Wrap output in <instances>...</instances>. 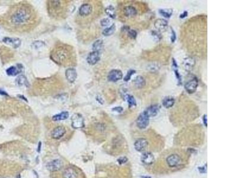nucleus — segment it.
Masks as SVG:
<instances>
[{
    "label": "nucleus",
    "mask_w": 237,
    "mask_h": 178,
    "mask_svg": "<svg viewBox=\"0 0 237 178\" xmlns=\"http://www.w3.org/2000/svg\"><path fill=\"white\" fill-rule=\"evenodd\" d=\"M37 13L27 3L16 4L0 17V25L11 32L23 33L29 31L37 25Z\"/></svg>",
    "instance_id": "obj_1"
},
{
    "label": "nucleus",
    "mask_w": 237,
    "mask_h": 178,
    "mask_svg": "<svg viewBox=\"0 0 237 178\" xmlns=\"http://www.w3.org/2000/svg\"><path fill=\"white\" fill-rule=\"evenodd\" d=\"M52 60L59 66L68 67L75 65V51L70 45L59 43L55 46L50 52Z\"/></svg>",
    "instance_id": "obj_2"
},
{
    "label": "nucleus",
    "mask_w": 237,
    "mask_h": 178,
    "mask_svg": "<svg viewBox=\"0 0 237 178\" xmlns=\"http://www.w3.org/2000/svg\"><path fill=\"white\" fill-rule=\"evenodd\" d=\"M68 4L65 1H49L47 10L50 16L55 19L64 18L68 13Z\"/></svg>",
    "instance_id": "obj_3"
},
{
    "label": "nucleus",
    "mask_w": 237,
    "mask_h": 178,
    "mask_svg": "<svg viewBox=\"0 0 237 178\" xmlns=\"http://www.w3.org/2000/svg\"><path fill=\"white\" fill-rule=\"evenodd\" d=\"M93 6L90 3H85L83 4L80 7L78 14L77 19L80 23L82 22L83 23L85 22H90V18L93 14Z\"/></svg>",
    "instance_id": "obj_4"
},
{
    "label": "nucleus",
    "mask_w": 237,
    "mask_h": 178,
    "mask_svg": "<svg viewBox=\"0 0 237 178\" xmlns=\"http://www.w3.org/2000/svg\"><path fill=\"white\" fill-rule=\"evenodd\" d=\"M166 163L170 168H175L180 166L182 163V157L177 153H172L166 157Z\"/></svg>",
    "instance_id": "obj_5"
},
{
    "label": "nucleus",
    "mask_w": 237,
    "mask_h": 178,
    "mask_svg": "<svg viewBox=\"0 0 237 178\" xmlns=\"http://www.w3.org/2000/svg\"><path fill=\"white\" fill-rule=\"evenodd\" d=\"M71 125L74 129H80L84 127V120L80 113H74L71 117Z\"/></svg>",
    "instance_id": "obj_6"
},
{
    "label": "nucleus",
    "mask_w": 237,
    "mask_h": 178,
    "mask_svg": "<svg viewBox=\"0 0 237 178\" xmlns=\"http://www.w3.org/2000/svg\"><path fill=\"white\" fill-rule=\"evenodd\" d=\"M149 117L148 116L146 112L144 111L138 116L136 121V125L139 129L143 130L146 128L149 125Z\"/></svg>",
    "instance_id": "obj_7"
},
{
    "label": "nucleus",
    "mask_w": 237,
    "mask_h": 178,
    "mask_svg": "<svg viewBox=\"0 0 237 178\" xmlns=\"http://www.w3.org/2000/svg\"><path fill=\"white\" fill-rule=\"evenodd\" d=\"M199 86V81L196 77L188 81L185 85V89L189 94H193L196 92Z\"/></svg>",
    "instance_id": "obj_8"
},
{
    "label": "nucleus",
    "mask_w": 237,
    "mask_h": 178,
    "mask_svg": "<svg viewBox=\"0 0 237 178\" xmlns=\"http://www.w3.org/2000/svg\"><path fill=\"white\" fill-rule=\"evenodd\" d=\"M123 73L119 70L114 69L111 70L107 76V80L110 82H117L122 80Z\"/></svg>",
    "instance_id": "obj_9"
},
{
    "label": "nucleus",
    "mask_w": 237,
    "mask_h": 178,
    "mask_svg": "<svg viewBox=\"0 0 237 178\" xmlns=\"http://www.w3.org/2000/svg\"><path fill=\"white\" fill-rule=\"evenodd\" d=\"M63 167L62 161L59 159H55L46 164V168L50 172H56L61 169Z\"/></svg>",
    "instance_id": "obj_10"
},
{
    "label": "nucleus",
    "mask_w": 237,
    "mask_h": 178,
    "mask_svg": "<svg viewBox=\"0 0 237 178\" xmlns=\"http://www.w3.org/2000/svg\"><path fill=\"white\" fill-rule=\"evenodd\" d=\"M66 128L64 126H57L51 132V137L54 140H59L66 133Z\"/></svg>",
    "instance_id": "obj_11"
},
{
    "label": "nucleus",
    "mask_w": 237,
    "mask_h": 178,
    "mask_svg": "<svg viewBox=\"0 0 237 178\" xmlns=\"http://www.w3.org/2000/svg\"><path fill=\"white\" fill-rule=\"evenodd\" d=\"M183 67L186 71H190L193 70L196 64V60L193 57L188 56L183 59Z\"/></svg>",
    "instance_id": "obj_12"
},
{
    "label": "nucleus",
    "mask_w": 237,
    "mask_h": 178,
    "mask_svg": "<svg viewBox=\"0 0 237 178\" xmlns=\"http://www.w3.org/2000/svg\"><path fill=\"white\" fill-rule=\"evenodd\" d=\"M100 59V52L93 51L89 53L87 58V62L91 66L96 64Z\"/></svg>",
    "instance_id": "obj_13"
},
{
    "label": "nucleus",
    "mask_w": 237,
    "mask_h": 178,
    "mask_svg": "<svg viewBox=\"0 0 237 178\" xmlns=\"http://www.w3.org/2000/svg\"><path fill=\"white\" fill-rule=\"evenodd\" d=\"M65 77L68 82L73 83L77 79V73L74 68H69L65 71Z\"/></svg>",
    "instance_id": "obj_14"
},
{
    "label": "nucleus",
    "mask_w": 237,
    "mask_h": 178,
    "mask_svg": "<svg viewBox=\"0 0 237 178\" xmlns=\"http://www.w3.org/2000/svg\"><path fill=\"white\" fill-rule=\"evenodd\" d=\"M148 145V143L146 139L139 138L135 141L134 144V147L136 150H137L138 151H142L145 150Z\"/></svg>",
    "instance_id": "obj_15"
},
{
    "label": "nucleus",
    "mask_w": 237,
    "mask_h": 178,
    "mask_svg": "<svg viewBox=\"0 0 237 178\" xmlns=\"http://www.w3.org/2000/svg\"><path fill=\"white\" fill-rule=\"evenodd\" d=\"M154 26L155 29L159 32L165 30L168 26V22L162 19H158L154 22Z\"/></svg>",
    "instance_id": "obj_16"
},
{
    "label": "nucleus",
    "mask_w": 237,
    "mask_h": 178,
    "mask_svg": "<svg viewBox=\"0 0 237 178\" xmlns=\"http://www.w3.org/2000/svg\"><path fill=\"white\" fill-rule=\"evenodd\" d=\"M141 160L144 164L146 165H151L154 163L155 158L152 153L149 152H145L143 153L141 157Z\"/></svg>",
    "instance_id": "obj_17"
},
{
    "label": "nucleus",
    "mask_w": 237,
    "mask_h": 178,
    "mask_svg": "<svg viewBox=\"0 0 237 178\" xmlns=\"http://www.w3.org/2000/svg\"><path fill=\"white\" fill-rule=\"evenodd\" d=\"M23 70V66L21 64H18L17 66L11 67L7 70V73L9 76H15L21 73Z\"/></svg>",
    "instance_id": "obj_18"
},
{
    "label": "nucleus",
    "mask_w": 237,
    "mask_h": 178,
    "mask_svg": "<svg viewBox=\"0 0 237 178\" xmlns=\"http://www.w3.org/2000/svg\"><path fill=\"white\" fill-rule=\"evenodd\" d=\"M63 178H77L78 173L73 168L68 167L65 169L62 173Z\"/></svg>",
    "instance_id": "obj_19"
},
{
    "label": "nucleus",
    "mask_w": 237,
    "mask_h": 178,
    "mask_svg": "<svg viewBox=\"0 0 237 178\" xmlns=\"http://www.w3.org/2000/svg\"><path fill=\"white\" fill-rule=\"evenodd\" d=\"M124 14L127 17H133L137 15L138 11L134 7L129 6L125 7L124 9Z\"/></svg>",
    "instance_id": "obj_20"
},
{
    "label": "nucleus",
    "mask_w": 237,
    "mask_h": 178,
    "mask_svg": "<svg viewBox=\"0 0 237 178\" xmlns=\"http://www.w3.org/2000/svg\"><path fill=\"white\" fill-rule=\"evenodd\" d=\"M144 111L146 112V113L149 117H155V116L157 115L159 112V107L157 104H152L147 107L146 110Z\"/></svg>",
    "instance_id": "obj_21"
},
{
    "label": "nucleus",
    "mask_w": 237,
    "mask_h": 178,
    "mask_svg": "<svg viewBox=\"0 0 237 178\" xmlns=\"http://www.w3.org/2000/svg\"><path fill=\"white\" fill-rule=\"evenodd\" d=\"M172 68H173V71L174 72L175 76L178 81V85H182V76L179 71V70H178V66H177L175 59L174 58H172Z\"/></svg>",
    "instance_id": "obj_22"
},
{
    "label": "nucleus",
    "mask_w": 237,
    "mask_h": 178,
    "mask_svg": "<svg viewBox=\"0 0 237 178\" xmlns=\"http://www.w3.org/2000/svg\"><path fill=\"white\" fill-rule=\"evenodd\" d=\"M4 42L6 43L11 45L13 46L14 48H19L22 43V41L19 38H10V37H6L4 39Z\"/></svg>",
    "instance_id": "obj_23"
},
{
    "label": "nucleus",
    "mask_w": 237,
    "mask_h": 178,
    "mask_svg": "<svg viewBox=\"0 0 237 178\" xmlns=\"http://www.w3.org/2000/svg\"><path fill=\"white\" fill-rule=\"evenodd\" d=\"M133 83H134L135 86L138 89H142L146 84L145 79H144V77H142L141 76H136L134 79V80L133 81Z\"/></svg>",
    "instance_id": "obj_24"
},
{
    "label": "nucleus",
    "mask_w": 237,
    "mask_h": 178,
    "mask_svg": "<svg viewBox=\"0 0 237 178\" xmlns=\"http://www.w3.org/2000/svg\"><path fill=\"white\" fill-rule=\"evenodd\" d=\"M69 115L70 114L68 111H64L60 113H58L57 115H54L52 117V120L55 122L65 120L69 117Z\"/></svg>",
    "instance_id": "obj_25"
},
{
    "label": "nucleus",
    "mask_w": 237,
    "mask_h": 178,
    "mask_svg": "<svg viewBox=\"0 0 237 178\" xmlns=\"http://www.w3.org/2000/svg\"><path fill=\"white\" fill-rule=\"evenodd\" d=\"M175 99L171 96L165 97L162 100V105L165 108H170L172 107L175 103Z\"/></svg>",
    "instance_id": "obj_26"
},
{
    "label": "nucleus",
    "mask_w": 237,
    "mask_h": 178,
    "mask_svg": "<svg viewBox=\"0 0 237 178\" xmlns=\"http://www.w3.org/2000/svg\"><path fill=\"white\" fill-rule=\"evenodd\" d=\"M16 83L19 86H25L27 87H30L29 82L28 81L27 78L24 75L19 76L16 79Z\"/></svg>",
    "instance_id": "obj_27"
},
{
    "label": "nucleus",
    "mask_w": 237,
    "mask_h": 178,
    "mask_svg": "<svg viewBox=\"0 0 237 178\" xmlns=\"http://www.w3.org/2000/svg\"><path fill=\"white\" fill-rule=\"evenodd\" d=\"M125 97L126 98V99L128 102L129 108H132V107L136 106V105H137L136 101L133 96L130 95V94H126L125 96Z\"/></svg>",
    "instance_id": "obj_28"
},
{
    "label": "nucleus",
    "mask_w": 237,
    "mask_h": 178,
    "mask_svg": "<svg viewBox=\"0 0 237 178\" xmlns=\"http://www.w3.org/2000/svg\"><path fill=\"white\" fill-rule=\"evenodd\" d=\"M105 12L106 14L111 19H115L116 17V12L114 7L112 6H108L105 9Z\"/></svg>",
    "instance_id": "obj_29"
},
{
    "label": "nucleus",
    "mask_w": 237,
    "mask_h": 178,
    "mask_svg": "<svg viewBox=\"0 0 237 178\" xmlns=\"http://www.w3.org/2000/svg\"><path fill=\"white\" fill-rule=\"evenodd\" d=\"M103 48V41L101 39H98L93 45V51L100 52Z\"/></svg>",
    "instance_id": "obj_30"
},
{
    "label": "nucleus",
    "mask_w": 237,
    "mask_h": 178,
    "mask_svg": "<svg viewBox=\"0 0 237 178\" xmlns=\"http://www.w3.org/2000/svg\"><path fill=\"white\" fill-rule=\"evenodd\" d=\"M115 31H116V25L115 24H113L110 27L105 29L103 31L102 34L104 36H110L112 35L115 32Z\"/></svg>",
    "instance_id": "obj_31"
},
{
    "label": "nucleus",
    "mask_w": 237,
    "mask_h": 178,
    "mask_svg": "<svg viewBox=\"0 0 237 178\" xmlns=\"http://www.w3.org/2000/svg\"><path fill=\"white\" fill-rule=\"evenodd\" d=\"M159 13L165 18H169L172 14V9H160L159 10Z\"/></svg>",
    "instance_id": "obj_32"
},
{
    "label": "nucleus",
    "mask_w": 237,
    "mask_h": 178,
    "mask_svg": "<svg viewBox=\"0 0 237 178\" xmlns=\"http://www.w3.org/2000/svg\"><path fill=\"white\" fill-rule=\"evenodd\" d=\"M135 73H136V71H135V70H134V69H131V70H129L128 71V73H127L126 75L125 76V77H124V81H126V82L129 81L131 80L132 76L134 74H135Z\"/></svg>",
    "instance_id": "obj_33"
},
{
    "label": "nucleus",
    "mask_w": 237,
    "mask_h": 178,
    "mask_svg": "<svg viewBox=\"0 0 237 178\" xmlns=\"http://www.w3.org/2000/svg\"><path fill=\"white\" fill-rule=\"evenodd\" d=\"M151 35L154 38V39L156 41H159L162 39V36L158 32H156L155 30H152Z\"/></svg>",
    "instance_id": "obj_34"
},
{
    "label": "nucleus",
    "mask_w": 237,
    "mask_h": 178,
    "mask_svg": "<svg viewBox=\"0 0 237 178\" xmlns=\"http://www.w3.org/2000/svg\"><path fill=\"white\" fill-rule=\"evenodd\" d=\"M128 36L132 39H135L136 37H137V32L135 30H131L130 29L128 32Z\"/></svg>",
    "instance_id": "obj_35"
},
{
    "label": "nucleus",
    "mask_w": 237,
    "mask_h": 178,
    "mask_svg": "<svg viewBox=\"0 0 237 178\" xmlns=\"http://www.w3.org/2000/svg\"><path fill=\"white\" fill-rule=\"evenodd\" d=\"M45 43L42 41H37V42H34L33 44H32V46L34 48V49H38L40 48L43 46H45Z\"/></svg>",
    "instance_id": "obj_36"
},
{
    "label": "nucleus",
    "mask_w": 237,
    "mask_h": 178,
    "mask_svg": "<svg viewBox=\"0 0 237 178\" xmlns=\"http://www.w3.org/2000/svg\"><path fill=\"white\" fill-rule=\"evenodd\" d=\"M110 23V20L108 18H104L101 21H100V25L101 26L103 27H106V26H108Z\"/></svg>",
    "instance_id": "obj_37"
},
{
    "label": "nucleus",
    "mask_w": 237,
    "mask_h": 178,
    "mask_svg": "<svg viewBox=\"0 0 237 178\" xmlns=\"http://www.w3.org/2000/svg\"><path fill=\"white\" fill-rule=\"evenodd\" d=\"M171 37H170V39H171V42L172 43H174L175 41V40H176V38H177V36H176V33H175V32L174 31V30L171 27Z\"/></svg>",
    "instance_id": "obj_38"
},
{
    "label": "nucleus",
    "mask_w": 237,
    "mask_h": 178,
    "mask_svg": "<svg viewBox=\"0 0 237 178\" xmlns=\"http://www.w3.org/2000/svg\"><path fill=\"white\" fill-rule=\"evenodd\" d=\"M112 110L114 112H116L118 113H121L124 110V108L121 106H116L112 109Z\"/></svg>",
    "instance_id": "obj_39"
},
{
    "label": "nucleus",
    "mask_w": 237,
    "mask_h": 178,
    "mask_svg": "<svg viewBox=\"0 0 237 178\" xmlns=\"http://www.w3.org/2000/svg\"><path fill=\"white\" fill-rule=\"evenodd\" d=\"M128 161V159L125 157H121L118 159V162L120 164H123L126 163Z\"/></svg>",
    "instance_id": "obj_40"
},
{
    "label": "nucleus",
    "mask_w": 237,
    "mask_h": 178,
    "mask_svg": "<svg viewBox=\"0 0 237 178\" xmlns=\"http://www.w3.org/2000/svg\"><path fill=\"white\" fill-rule=\"evenodd\" d=\"M158 68H159L157 67V66L152 65V66H149V70H150L151 71H157L158 70H159Z\"/></svg>",
    "instance_id": "obj_41"
},
{
    "label": "nucleus",
    "mask_w": 237,
    "mask_h": 178,
    "mask_svg": "<svg viewBox=\"0 0 237 178\" xmlns=\"http://www.w3.org/2000/svg\"><path fill=\"white\" fill-rule=\"evenodd\" d=\"M187 15H188V12H187V11H185V12H183L182 14H181L180 15V18H181V19H184V18L186 17L187 16Z\"/></svg>",
    "instance_id": "obj_42"
},
{
    "label": "nucleus",
    "mask_w": 237,
    "mask_h": 178,
    "mask_svg": "<svg viewBox=\"0 0 237 178\" xmlns=\"http://www.w3.org/2000/svg\"><path fill=\"white\" fill-rule=\"evenodd\" d=\"M203 121L204 125H205L206 127H207V126H208V120H207V115H203Z\"/></svg>",
    "instance_id": "obj_43"
},
{
    "label": "nucleus",
    "mask_w": 237,
    "mask_h": 178,
    "mask_svg": "<svg viewBox=\"0 0 237 178\" xmlns=\"http://www.w3.org/2000/svg\"><path fill=\"white\" fill-rule=\"evenodd\" d=\"M97 100H98V102H99L100 103H101V104L103 103V102L102 101H101V99H102L101 97H98V98H97Z\"/></svg>",
    "instance_id": "obj_44"
},
{
    "label": "nucleus",
    "mask_w": 237,
    "mask_h": 178,
    "mask_svg": "<svg viewBox=\"0 0 237 178\" xmlns=\"http://www.w3.org/2000/svg\"><path fill=\"white\" fill-rule=\"evenodd\" d=\"M16 178H21V176H20V174H18L16 177Z\"/></svg>",
    "instance_id": "obj_45"
}]
</instances>
